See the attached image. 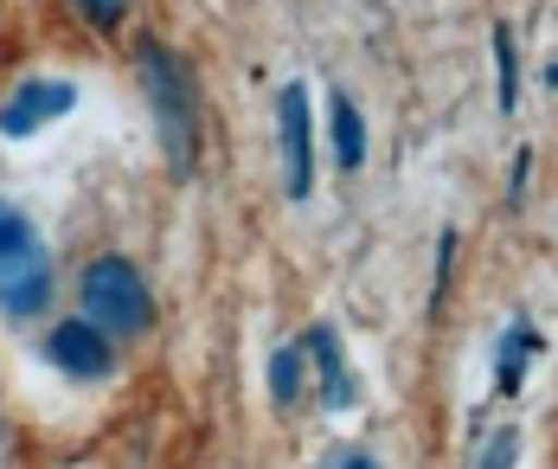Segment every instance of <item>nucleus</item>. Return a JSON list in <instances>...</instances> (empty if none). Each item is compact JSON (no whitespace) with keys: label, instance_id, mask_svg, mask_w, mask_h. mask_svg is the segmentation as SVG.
Instances as JSON below:
<instances>
[{"label":"nucleus","instance_id":"3","mask_svg":"<svg viewBox=\"0 0 558 469\" xmlns=\"http://www.w3.org/2000/svg\"><path fill=\"white\" fill-rule=\"evenodd\" d=\"M77 296H84V322L104 328V335H142L155 322V296H148L142 270L129 257H97L84 270Z\"/></svg>","mask_w":558,"mask_h":469},{"label":"nucleus","instance_id":"13","mask_svg":"<svg viewBox=\"0 0 558 469\" xmlns=\"http://www.w3.org/2000/svg\"><path fill=\"white\" fill-rule=\"evenodd\" d=\"M77 13H84L90 26H116V20H122V0H77Z\"/></svg>","mask_w":558,"mask_h":469},{"label":"nucleus","instance_id":"11","mask_svg":"<svg viewBox=\"0 0 558 469\" xmlns=\"http://www.w3.org/2000/svg\"><path fill=\"white\" fill-rule=\"evenodd\" d=\"M270 393H277V406H295V393H302V353L282 348L270 360Z\"/></svg>","mask_w":558,"mask_h":469},{"label":"nucleus","instance_id":"8","mask_svg":"<svg viewBox=\"0 0 558 469\" xmlns=\"http://www.w3.org/2000/svg\"><path fill=\"white\" fill-rule=\"evenodd\" d=\"M328 122H335V161L353 175V168L366 161V122H360V110H353V97H347V91L328 97Z\"/></svg>","mask_w":558,"mask_h":469},{"label":"nucleus","instance_id":"14","mask_svg":"<svg viewBox=\"0 0 558 469\" xmlns=\"http://www.w3.org/2000/svg\"><path fill=\"white\" fill-rule=\"evenodd\" d=\"M328 469H379V464H373L366 450H340V457H335V464H328Z\"/></svg>","mask_w":558,"mask_h":469},{"label":"nucleus","instance_id":"9","mask_svg":"<svg viewBox=\"0 0 558 469\" xmlns=\"http://www.w3.org/2000/svg\"><path fill=\"white\" fill-rule=\"evenodd\" d=\"M533 348H539V335H533V322L520 315V322L501 335V373H495V380H501V393H520V380H526V353H533Z\"/></svg>","mask_w":558,"mask_h":469},{"label":"nucleus","instance_id":"7","mask_svg":"<svg viewBox=\"0 0 558 469\" xmlns=\"http://www.w3.org/2000/svg\"><path fill=\"white\" fill-rule=\"evenodd\" d=\"M308 353H315V373H322V406L328 411H347L353 406V380H347V360H340V335L322 322L308 328Z\"/></svg>","mask_w":558,"mask_h":469},{"label":"nucleus","instance_id":"4","mask_svg":"<svg viewBox=\"0 0 558 469\" xmlns=\"http://www.w3.org/2000/svg\"><path fill=\"white\" fill-rule=\"evenodd\" d=\"M277 142H282V193L302 206L315 193V122H308V84L277 91Z\"/></svg>","mask_w":558,"mask_h":469},{"label":"nucleus","instance_id":"10","mask_svg":"<svg viewBox=\"0 0 558 469\" xmlns=\"http://www.w3.org/2000/svg\"><path fill=\"white\" fill-rule=\"evenodd\" d=\"M495 71H501L495 104H501V117H513V104H520V64H513V33L507 26H495Z\"/></svg>","mask_w":558,"mask_h":469},{"label":"nucleus","instance_id":"6","mask_svg":"<svg viewBox=\"0 0 558 469\" xmlns=\"http://www.w3.org/2000/svg\"><path fill=\"white\" fill-rule=\"evenodd\" d=\"M46 353H52V366H64L71 380H104V373H110V335L90 328L84 315L58 322L52 341H46Z\"/></svg>","mask_w":558,"mask_h":469},{"label":"nucleus","instance_id":"5","mask_svg":"<svg viewBox=\"0 0 558 469\" xmlns=\"http://www.w3.org/2000/svg\"><path fill=\"white\" fill-rule=\"evenodd\" d=\"M71 104H77V84H71V77H26V84L0 104V135H7V142H26L33 129H46V122L64 117Z\"/></svg>","mask_w":558,"mask_h":469},{"label":"nucleus","instance_id":"2","mask_svg":"<svg viewBox=\"0 0 558 469\" xmlns=\"http://www.w3.org/2000/svg\"><path fill=\"white\" fill-rule=\"evenodd\" d=\"M52 302V257L20 206L0 200V315L33 322Z\"/></svg>","mask_w":558,"mask_h":469},{"label":"nucleus","instance_id":"12","mask_svg":"<svg viewBox=\"0 0 558 469\" xmlns=\"http://www.w3.org/2000/svg\"><path fill=\"white\" fill-rule=\"evenodd\" d=\"M513 464H520V431L507 424V431H495V437H488V450L475 457V469H513Z\"/></svg>","mask_w":558,"mask_h":469},{"label":"nucleus","instance_id":"1","mask_svg":"<svg viewBox=\"0 0 558 469\" xmlns=\"http://www.w3.org/2000/svg\"><path fill=\"white\" fill-rule=\"evenodd\" d=\"M142 91H148V110H155V135L168 148V168L180 180L193 175V155H199V104H193V77L186 64L173 59L168 46H142Z\"/></svg>","mask_w":558,"mask_h":469}]
</instances>
